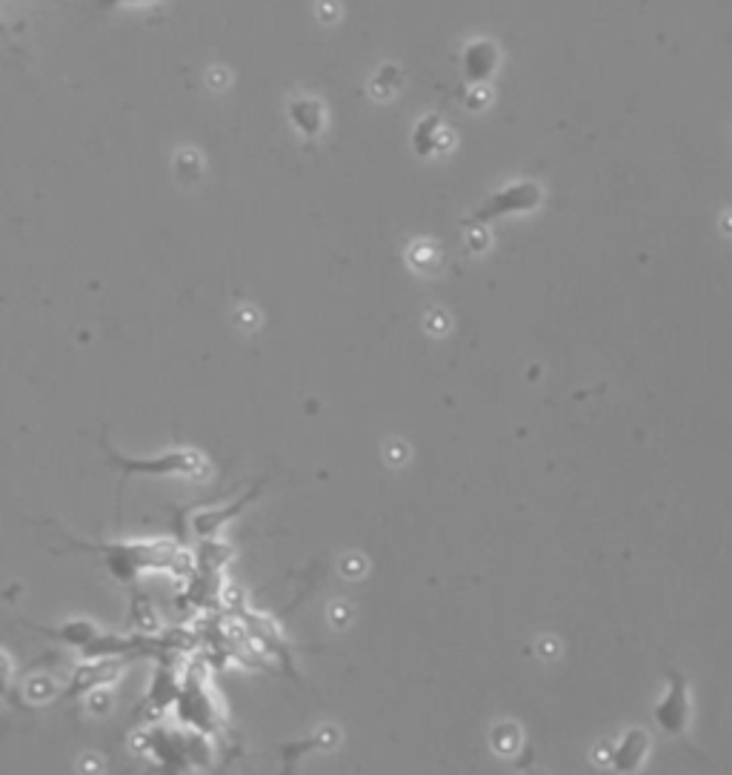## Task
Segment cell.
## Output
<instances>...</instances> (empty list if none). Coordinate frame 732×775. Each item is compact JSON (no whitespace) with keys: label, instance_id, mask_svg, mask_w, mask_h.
<instances>
[{"label":"cell","instance_id":"cell-1","mask_svg":"<svg viewBox=\"0 0 732 775\" xmlns=\"http://www.w3.org/2000/svg\"><path fill=\"white\" fill-rule=\"evenodd\" d=\"M84 549L107 558V567L118 581H132L146 569H175L184 558L170 541H118V544H84Z\"/></svg>","mask_w":732,"mask_h":775},{"label":"cell","instance_id":"cell-2","mask_svg":"<svg viewBox=\"0 0 732 775\" xmlns=\"http://www.w3.org/2000/svg\"><path fill=\"white\" fill-rule=\"evenodd\" d=\"M103 449H107L109 463H112V467H118V472H121V484H127L132 476L198 478L207 472V458L200 456L198 449H189V447L166 449V452H161V456H150V458L121 456V452L109 447V444H103Z\"/></svg>","mask_w":732,"mask_h":775},{"label":"cell","instance_id":"cell-7","mask_svg":"<svg viewBox=\"0 0 732 775\" xmlns=\"http://www.w3.org/2000/svg\"><path fill=\"white\" fill-rule=\"evenodd\" d=\"M498 61H501V55H498L495 43H472V46H467V52H463L461 57L463 75H467V80H472V84H484V80H490L492 75H495Z\"/></svg>","mask_w":732,"mask_h":775},{"label":"cell","instance_id":"cell-4","mask_svg":"<svg viewBox=\"0 0 732 775\" xmlns=\"http://www.w3.org/2000/svg\"><path fill=\"white\" fill-rule=\"evenodd\" d=\"M667 687H664L662 698L655 701L653 719L655 727L669 739H687L692 727V687L690 678L684 676L681 669L667 667Z\"/></svg>","mask_w":732,"mask_h":775},{"label":"cell","instance_id":"cell-6","mask_svg":"<svg viewBox=\"0 0 732 775\" xmlns=\"http://www.w3.org/2000/svg\"><path fill=\"white\" fill-rule=\"evenodd\" d=\"M653 750V739L644 727H630L607 750V767L615 775H638L647 764V755Z\"/></svg>","mask_w":732,"mask_h":775},{"label":"cell","instance_id":"cell-5","mask_svg":"<svg viewBox=\"0 0 732 775\" xmlns=\"http://www.w3.org/2000/svg\"><path fill=\"white\" fill-rule=\"evenodd\" d=\"M544 200V193L535 181H518V184H510L501 193L490 195V198L476 209V212L463 221V227H478V223H490L498 221V218H506V215H521V212H533V209L540 207Z\"/></svg>","mask_w":732,"mask_h":775},{"label":"cell","instance_id":"cell-3","mask_svg":"<svg viewBox=\"0 0 732 775\" xmlns=\"http://www.w3.org/2000/svg\"><path fill=\"white\" fill-rule=\"evenodd\" d=\"M35 630L43 635H50V638L61 641L66 647L80 650L84 658H95V662H98V658H107V655L127 653V650L135 647L132 641L107 633L103 626L89 619H72L61 626H35Z\"/></svg>","mask_w":732,"mask_h":775},{"label":"cell","instance_id":"cell-10","mask_svg":"<svg viewBox=\"0 0 732 775\" xmlns=\"http://www.w3.org/2000/svg\"><path fill=\"white\" fill-rule=\"evenodd\" d=\"M121 3H152V0H100V7L103 9L121 7Z\"/></svg>","mask_w":732,"mask_h":775},{"label":"cell","instance_id":"cell-8","mask_svg":"<svg viewBox=\"0 0 732 775\" xmlns=\"http://www.w3.org/2000/svg\"><path fill=\"white\" fill-rule=\"evenodd\" d=\"M289 112H292V123H295V129L304 132L306 138H315L318 135V129L324 127V109H320L315 100L309 98L295 100V103L289 107Z\"/></svg>","mask_w":732,"mask_h":775},{"label":"cell","instance_id":"cell-9","mask_svg":"<svg viewBox=\"0 0 732 775\" xmlns=\"http://www.w3.org/2000/svg\"><path fill=\"white\" fill-rule=\"evenodd\" d=\"M438 129H441L438 114H427V118H420V121L415 123L413 146L420 157H427V155H433V152H438Z\"/></svg>","mask_w":732,"mask_h":775}]
</instances>
